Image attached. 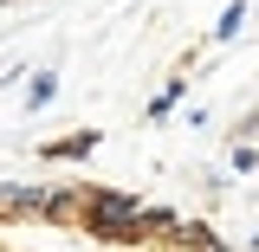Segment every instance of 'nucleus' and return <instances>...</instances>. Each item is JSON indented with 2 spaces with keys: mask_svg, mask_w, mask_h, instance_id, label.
<instances>
[{
  "mask_svg": "<svg viewBox=\"0 0 259 252\" xmlns=\"http://www.w3.org/2000/svg\"><path fill=\"white\" fill-rule=\"evenodd\" d=\"M52 91H59V78H52V71H39V78L26 84V110H46V104H52Z\"/></svg>",
  "mask_w": 259,
  "mask_h": 252,
  "instance_id": "nucleus-6",
  "label": "nucleus"
},
{
  "mask_svg": "<svg viewBox=\"0 0 259 252\" xmlns=\"http://www.w3.org/2000/svg\"><path fill=\"white\" fill-rule=\"evenodd\" d=\"M97 149V129H78V136H59V142H46V162H78Z\"/></svg>",
  "mask_w": 259,
  "mask_h": 252,
  "instance_id": "nucleus-4",
  "label": "nucleus"
},
{
  "mask_svg": "<svg viewBox=\"0 0 259 252\" xmlns=\"http://www.w3.org/2000/svg\"><path fill=\"white\" fill-rule=\"evenodd\" d=\"M182 252H227V239L214 233V226H201V220H175V233H168Z\"/></svg>",
  "mask_w": 259,
  "mask_h": 252,
  "instance_id": "nucleus-2",
  "label": "nucleus"
},
{
  "mask_svg": "<svg viewBox=\"0 0 259 252\" xmlns=\"http://www.w3.org/2000/svg\"><path fill=\"white\" fill-rule=\"evenodd\" d=\"M162 233H175V214L168 207H136V239H162Z\"/></svg>",
  "mask_w": 259,
  "mask_h": 252,
  "instance_id": "nucleus-5",
  "label": "nucleus"
},
{
  "mask_svg": "<svg viewBox=\"0 0 259 252\" xmlns=\"http://www.w3.org/2000/svg\"><path fill=\"white\" fill-rule=\"evenodd\" d=\"M78 220H84V233H97V239H136V194L84 188V200H78Z\"/></svg>",
  "mask_w": 259,
  "mask_h": 252,
  "instance_id": "nucleus-1",
  "label": "nucleus"
},
{
  "mask_svg": "<svg viewBox=\"0 0 259 252\" xmlns=\"http://www.w3.org/2000/svg\"><path fill=\"white\" fill-rule=\"evenodd\" d=\"M233 168H240V175H253V168H259V149H253V142H233Z\"/></svg>",
  "mask_w": 259,
  "mask_h": 252,
  "instance_id": "nucleus-9",
  "label": "nucleus"
},
{
  "mask_svg": "<svg viewBox=\"0 0 259 252\" xmlns=\"http://www.w3.org/2000/svg\"><path fill=\"white\" fill-rule=\"evenodd\" d=\"M240 26H246V0H233L221 13V26H214V39H240Z\"/></svg>",
  "mask_w": 259,
  "mask_h": 252,
  "instance_id": "nucleus-7",
  "label": "nucleus"
},
{
  "mask_svg": "<svg viewBox=\"0 0 259 252\" xmlns=\"http://www.w3.org/2000/svg\"><path fill=\"white\" fill-rule=\"evenodd\" d=\"M188 91V78H168V84H162L156 91V104H149V117H168V110H175V97Z\"/></svg>",
  "mask_w": 259,
  "mask_h": 252,
  "instance_id": "nucleus-8",
  "label": "nucleus"
},
{
  "mask_svg": "<svg viewBox=\"0 0 259 252\" xmlns=\"http://www.w3.org/2000/svg\"><path fill=\"white\" fill-rule=\"evenodd\" d=\"M46 207V188L39 181H7L0 188V214H39Z\"/></svg>",
  "mask_w": 259,
  "mask_h": 252,
  "instance_id": "nucleus-3",
  "label": "nucleus"
}]
</instances>
